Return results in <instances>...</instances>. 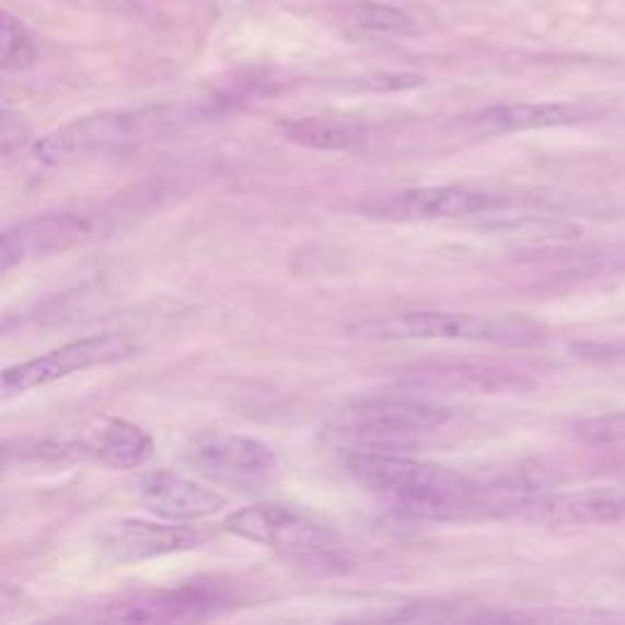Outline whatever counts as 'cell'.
Returning a JSON list of instances; mask_svg holds the SVG:
<instances>
[{
    "label": "cell",
    "instance_id": "obj_1",
    "mask_svg": "<svg viewBox=\"0 0 625 625\" xmlns=\"http://www.w3.org/2000/svg\"><path fill=\"white\" fill-rule=\"evenodd\" d=\"M345 470L384 501L430 521H452L474 513H518L533 494V484L521 479L486 486L458 470L389 450H349Z\"/></svg>",
    "mask_w": 625,
    "mask_h": 625
},
{
    "label": "cell",
    "instance_id": "obj_2",
    "mask_svg": "<svg viewBox=\"0 0 625 625\" xmlns=\"http://www.w3.org/2000/svg\"><path fill=\"white\" fill-rule=\"evenodd\" d=\"M184 120L176 108H144L99 113L59 127L35 144V157L45 166H69L140 150L147 142L172 132Z\"/></svg>",
    "mask_w": 625,
    "mask_h": 625
},
{
    "label": "cell",
    "instance_id": "obj_3",
    "mask_svg": "<svg viewBox=\"0 0 625 625\" xmlns=\"http://www.w3.org/2000/svg\"><path fill=\"white\" fill-rule=\"evenodd\" d=\"M349 335L362 340H464L523 347L543 337L540 325L516 313H458V311H398L364 317L349 325Z\"/></svg>",
    "mask_w": 625,
    "mask_h": 625
},
{
    "label": "cell",
    "instance_id": "obj_4",
    "mask_svg": "<svg viewBox=\"0 0 625 625\" xmlns=\"http://www.w3.org/2000/svg\"><path fill=\"white\" fill-rule=\"evenodd\" d=\"M228 533L291 557H323L340 547L335 525L301 506L283 501L254 504L230 513L222 523Z\"/></svg>",
    "mask_w": 625,
    "mask_h": 625
},
{
    "label": "cell",
    "instance_id": "obj_5",
    "mask_svg": "<svg viewBox=\"0 0 625 625\" xmlns=\"http://www.w3.org/2000/svg\"><path fill=\"white\" fill-rule=\"evenodd\" d=\"M454 410L410 398H374L357 404L340 420L343 438L355 450H401L448 426Z\"/></svg>",
    "mask_w": 625,
    "mask_h": 625
},
{
    "label": "cell",
    "instance_id": "obj_6",
    "mask_svg": "<svg viewBox=\"0 0 625 625\" xmlns=\"http://www.w3.org/2000/svg\"><path fill=\"white\" fill-rule=\"evenodd\" d=\"M140 352V343L127 333H101L91 337H81L51 349L47 355L27 359L23 364L8 367L3 372V398H13L18 394H27L32 389L55 384L77 372H86L93 367L123 362V359Z\"/></svg>",
    "mask_w": 625,
    "mask_h": 625
},
{
    "label": "cell",
    "instance_id": "obj_7",
    "mask_svg": "<svg viewBox=\"0 0 625 625\" xmlns=\"http://www.w3.org/2000/svg\"><path fill=\"white\" fill-rule=\"evenodd\" d=\"M186 462L208 482L238 491L259 489L279 470L271 444L240 432H204L186 448Z\"/></svg>",
    "mask_w": 625,
    "mask_h": 625
},
{
    "label": "cell",
    "instance_id": "obj_8",
    "mask_svg": "<svg viewBox=\"0 0 625 625\" xmlns=\"http://www.w3.org/2000/svg\"><path fill=\"white\" fill-rule=\"evenodd\" d=\"M105 230L103 216L81 210H59L15 222L3 230L0 240V271L37 259L57 257L61 252L86 245Z\"/></svg>",
    "mask_w": 625,
    "mask_h": 625
},
{
    "label": "cell",
    "instance_id": "obj_9",
    "mask_svg": "<svg viewBox=\"0 0 625 625\" xmlns=\"http://www.w3.org/2000/svg\"><path fill=\"white\" fill-rule=\"evenodd\" d=\"M232 599L218 581H190L172 589H152L123 597L99 613L101 621L118 623H172L200 621L228 609Z\"/></svg>",
    "mask_w": 625,
    "mask_h": 625
},
{
    "label": "cell",
    "instance_id": "obj_10",
    "mask_svg": "<svg viewBox=\"0 0 625 625\" xmlns=\"http://www.w3.org/2000/svg\"><path fill=\"white\" fill-rule=\"evenodd\" d=\"M496 204L491 194L467 186H418L369 200L362 213L386 222H428L476 216Z\"/></svg>",
    "mask_w": 625,
    "mask_h": 625
},
{
    "label": "cell",
    "instance_id": "obj_11",
    "mask_svg": "<svg viewBox=\"0 0 625 625\" xmlns=\"http://www.w3.org/2000/svg\"><path fill=\"white\" fill-rule=\"evenodd\" d=\"M210 540V531L194 525H159L150 521H135L127 518L111 525L103 533V553L118 565L144 563L166 555L190 553V549L204 547Z\"/></svg>",
    "mask_w": 625,
    "mask_h": 625
},
{
    "label": "cell",
    "instance_id": "obj_12",
    "mask_svg": "<svg viewBox=\"0 0 625 625\" xmlns=\"http://www.w3.org/2000/svg\"><path fill=\"white\" fill-rule=\"evenodd\" d=\"M547 525H599L625 521V491L589 489L577 494H543L528 499L518 513Z\"/></svg>",
    "mask_w": 625,
    "mask_h": 625
},
{
    "label": "cell",
    "instance_id": "obj_13",
    "mask_svg": "<svg viewBox=\"0 0 625 625\" xmlns=\"http://www.w3.org/2000/svg\"><path fill=\"white\" fill-rule=\"evenodd\" d=\"M140 496L152 513L174 523L216 516L228 504L225 496L216 489H208V486L172 470L144 474L140 482Z\"/></svg>",
    "mask_w": 625,
    "mask_h": 625
},
{
    "label": "cell",
    "instance_id": "obj_14",
    "mask_svg": "<svg viewBox=\"0 0 625 625\" xmlns=\"http://www.w3.org/2000/svg\"><path fill=\"white\" fill-rule=\"evenodd\" d=\"M601 115V108L587 103H508L491 105L472 120L474 130L482 135H511L545 127H565L589 123Z\"/></svg>",
    "mask_w": 625,
    "mask_h": 625
},
{
    "label": "cell",
    "instance_id": "obj_15",
    "mask_svg": "<svg viewBox=\"0 0 625 625\" xmlns=\"http://www.w3.org/2000/svg\"><path fill=\"white\" fill-rule=\"evenodd\" d=\"M406 386L452 391V394H506V391L528 389V379L499 364L450 362L418 369L406 377Z\"/></svg>",
    "mask_w": 625,
    "mask_h": 625
},
{
    "label": "cell",
    "instance_id": "obj_16",
    "mask_svg": "<svg viewBox=\"0 0 625 625\" xmlns=\"http://www.w3.org/2000/svg\"><path fill=\"white\" fill-rule=\"evenodd\" d=\"M93 452L105 467L137 470L152 458L154 440L150 432L137 426V423L115 418L105 423V428L99 432Z\"/></svg>",
    "mask_w": 625,
    "mask_h": 625
},
{
    "label": "cell",
    "instance_id": "obj_17",
    "mask_svg": "<svg viewBox=\"0 0 625 625\" xmlns=\"http://www.w3.org/2000/svg\"><path fill=\"white\" fill-rule=\"evenodd\" d=\"M286 140L315 152H352L367 142L359 125L333 118H299L281 125Z\"/></svg>",
    "mask_w": 625,
    "mask_h": 625
},
{
    "label": "cell",
    "instance_id": "obj_18",
    "mask_svg": "<svg viewBox=\"0 0 625 625\" xmlns=\"http://www.w3.org/2000/svg\"><path fill=\"white\" fill-rule=\"evenodd\" d=\"M347 27L364 37H404L413 32V20L401 8L364 3L349 10Z\"/></svg>",
    "mask_w": 625,
    "mask_h": 625
},
{
    "label": "cell",
    "instance_id": "obj_19",
    "mask_svg": "<svg viewBox=\"0 0 625 625\" xmlns=\"http://www.w3.org/2000/svg\"><path fill=\"white\" fill-rule=\"evenodd\" d=\"M37 57L35 39H32L30 30L20 23L15 15L8 10L3 13V47H0V63L5 71H23L32 67Z\"/></svg>",
    "mask_w": 625,
    "mask_h": 625
},
{
    "label": "cell",
    "instance_id": "obj_20",
    "mask_svg": "<svg viewBox=\"0 0 625 625\" xmlns=\"http://www.w3.org/2000/svg\"><path fill=\"white\" fill-rule=\"evenodd\" d=\"M575 436L581 442H591V444L625 442V410L603 413V416L581 420L575 426Z\"/></svg>",
    "mask_w": 625,
    "mask_h": 625
},
{
    "label": "cell",
    "instance_id": "obj_21",
    "mask_svg": "<svg viewBox=\"0 0 625 625\" xmlns=\"http://www.w3.org/2000/svg\"><path fill=\"white\" fill-rule=\"evenodd\" d=\"M32 142V127L23 115L3 108V118H0V152L3 157H13L15 152H23Z\"/></svg>",
    "mask_w": 625,
    "mask_h": 625
}]
</instances>
